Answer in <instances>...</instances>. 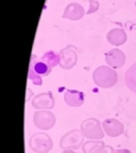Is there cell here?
<instances>
[{"label":"cell","instance_id":"7a4b0ae2","mask_svg":"<svg viewBox=\"0 0 136 153\" xmlns=\"http://www.w3.org/2000/svg\"><path fill=\"white\" fill-rule=\"evenodd\" d=\"M125 81L126 85L136 93V63L126 71L125 74Z\"/></svg>","mask_w":136,"mask_h":153},{"label":"cell","instance_id":"6da1fadb","mask_svg":"<svg viewBox=\"0 0 136 153\" xmlns=\"http://www.w3.org/2000/svg\"><path fill=\"white\" fill-rule=\"evenodd\" d=\"M51 69H52V67L50 66L42 57L39 61H37L36 57L34 56H32L30 68V74H29L30 79L34 81V80H35L34 76L39 77L40 75L46 76L51 72Z\"/></svg>","mask_w":136,"mask_h":153}]
</instances>
